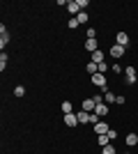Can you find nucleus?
Wrapping results in <instances>:
<instances>
[{
    "label": "nucleus",
    "instance_id": "obj_1",
    "mask_svg": "<svg viewBox=\"0 0 138 154\" xmlns=\"http://www.w3.org/2000/svg\"><path fill=\"white\" fill-rule=\"evenodd\" d=\"M92 83L97 85V88H99L101 92H104V94L108 92V85H106V76H104V74H99V71H97V74L92 76Z\"/></svg>",
    "mask_w": 138,
    "mask_h": 154
},
{
    "label": "nucleus",
    "instance_id": "obj_2",
    "mask_svg": "<svg viewBox=\"0 0 138 154\" xmlns=\"http://www.w3.org/2000/svg\"><path fill=\"white\" fill-rule=\"evenodd\" d=\"M94 108H97L94 97H90V99H83V103H81V110H85V113H94Z\"/></svg>",
    "mask_w": 138,
    "mask_h": 154
},
{
    "label": "nucleus",
    "instance_id": "obj_3",
    "mask_svg": "<svg viewBox=\"0 0 138 154\" xmlns=\"http://www.w3.org/2000/svg\"><path fill=\"white\" fill-rule=\"evenodd\" d=\"M111 131V127H108V122H104V120H99L97 124H94V134L97 136H104V134H108Z\"/></svg>",
    "mask_w": 138,
    "mask_h": 154
},
{
    "label": "nucleus",
    "instance_id": "obj_4",
    "mask_svg": "<svg viewBox=\"0 0 138 154\" xmlns=\"http://www.w3.org/2000/svg\"><path fill=\"white\" fill-rule=\"evenodd\" d=\"M9 44V32H7L5 26H0V48L5 51V46Z\"/></svg>",
    "mask_w": 138,
    "mask_h": 154
},
{
    "label": "nucleus",
    "instance_id": "obj_5",
    "mask_svg": "<svg viewBox=\"0 0 138 154\" xmlns=\"http://www.w3.org/2000/svg\"><path fill=\"white\" fill-rule=\"evenodd\" d=\"M124 78H127V83H129V85H133V83H136V69H133V67H127V69H124Z\"/></svg>",
    "mask_w": 138,
    "mask_h": 154
},
{
    "label": "nucleus",
    "instance_id": "obj_6",
    "mask_svg": "<svg viewBox=\"0 0 138 154\" xmlns=\"http://www.w3.org/2000/svg\"><path fill=\"white\" fill-rule=\"evenodd\" d=\"M67 9H69V14H74V16H78V14H81L78 0H69V2H67Z\"/></svg>",
    "mask_w": 138,
    "mask_h": 154
},
{
    "label": "nucleus",
    "instance_id": "obj_7",
    "mask_svg": "<svg viewBox=\"0 0 138 154\" xmlns=\"http://www.w3.org/2000/svg\"><path fill=\"white\" fill-rule=\"evenodd\" d=\"M124 51H127V48H124V46H120V44H113L111 46V55H113V58H122Z\"/></svg>",
    "mask_w": 138,
    "mask_h": 154
},
{
    "label": "nucleus",
    "instance_id": "obj_8",
    "mask_svg": "<svg viewBox=\"0 0 138 154\" xmlns=\"http://www.w3.org/2000/svg\"><path fill=\"white\" fill-rule=\"evenodd\" d=\"M94 115H99V117H106L108 115V103H97V108H94Z\"/></svg>",
    "mask_w": 138,
    "mask_h": 154
},
{
    "label": "nucleus",
    "instance_id": "obj_9",
    "mask_svg": "<svg viewBox=\"0 0 138 154\" xmlns=\"http://www.w3.org/2000/svg\"><path fill=\"white\" fill-rule=\"evenodd\" d=\"M115 44H120V46H129V35L127 32H118V37H115Z\"/></svg>",
    "mask_w": 138,
    "mask_h": 154
},
{
    "label": "nucleus",
    "instance_id": "obj_10",
    "mask_svg": "<svg viewBox=\"0 0 138 154\" xmlns=\"http://www.w3.org/2000/svg\"><path fill=\"white\" fill-rule=\"evenodd\" d=\"M65 124L74 129L76 124H78V115H76V113H69V115H65Z\"/></svg>",
    "mask_w": 138,
    "mask_h": 154
},
{
    "label": "nucleus",
    "instance_id": "obj_11",
    "mask_svg": "<svg viewBox=\"0 0 138 154\" xmlns=\"http://www.w3.org/2000/svg\"><path fill=\"white\" fill-rule=\"evenodd\" d=\"M85 48H87L90 53L99 51V46H97V39H87V42H85Z\"/></svg>",
    "mask_w": 138,
    "mask_h": 154
},
{
    "label": "nucleus",
    "instance_id": "obj_12",
    "mask_svg": "<svg viewBox=\"0 0 138 154\" xmlns=\"http://www.w3.org/2000/svg\"><path fill=\"white\" fill-rule=\"evenodd\" d=\"M90 115H92V113H85V110H78V124H85V122H90Z\"/></svg>",
    "mask_w": 138,
    "mask_h": 154
},
{
    "label": "nucleus",
    "instance_id": "obj_13",
    "mask_svg": "<svg viewBox=\"0 0 138 154\" xmlns=\"http://www.w3.org/2000/svg\"><path fill=\"white\" fill-rule=\"evenodd\" d=\"M92 62H94V64L104 62V51H94V53H92Z\"/></svg>",
    "mask_w": 138,
    "mask_h": 154
},
{
    "label": "nucleus",
    "instance_id": "obj_14",
    "mask_svg": "<svg viewBox=\"0 0 138 154\" xmlns=\"http://www.w3.org/2000/svg\"><path fill=\"white\" fill-rule=\"evenodd\" d=\"M97 143L101 145V147H106V145H111V138H108V134H104V136H97Z\"/></svg>",
    "mask_w": 138,
    "mask_h": 154
},
{
    "label": "nucleus",
    "instance_id": "obj_15",
    "mask_svg": "<svg viewBox=\"0 0 138 154\" xmlns=\"http://www.w3.org/2000/svg\"><path fill=\"white\" fill-rule=\"evenodd\" d=\"M60 108H62V113H65V115H69V113L74 110V103H72V101H62V106H60Z\"/></svg>",
    "mask_w": 138,
    "mask_h": 154
},
{
    "label": "nucleus",
    "instance_id": "obj_16",
    "mask_svg": "<svg viewBox=\"0 0 138 154\" xmlns=\"http://www.w3.org/2000/svg\"><path fill=\"white\" fill-rule=\"evenodd\" d=\"M127 145H129V147L138 145V136H136V134H129V136H127Z\"/></svg>",
    "mask_w": 138,
    "mask_h": 154
},
{
    "label": "nucleus",
    "instance_id": "obj_17",
    "mask_svg": "<svg viewBox=\"0 0 138 154\" xmlns=\"http://www.w3.org/2000/svg\"><path fill=\"white\" fill-rule=\"evenodd\" d=\"M115 99H118V97L113 94L111 90H108V92H106V94H104V103H115Z\"/></svg>",
    "mask_w": 138,
    "mask_h": 154
},
{
    "label": "nucleus",
    "instance_id": "obj_18",
    "mask_svg": "<svg viewBox=\"0 0 138 154\" xmlns=\"http://www.w3.org/2000/svg\"><path fill=\"white\" fill-rule=\"evenodd\" d=\"M5 67H7V53L2 51L0 53V71H5Z\"/></svg>",
    "mask_w": 138,
    "mask_h": 154
},
{
    "label": "nucleus",
    "instance_id": "obj_19",
    "mask_svg": "<svg viewBox=\"0 0 138 154\" xmlns=\"http://www.w3.org/2000/svg\"><path fill=\"white\" fill-rule=\"evenodd\" d=\"M85 69H87V74H92V76H94V74L99 71V67H97L94 62H87V67H85Z\"/></svg>",
    "mask_w": 138,
    "mask_h": 154
},
{
    "label": "nucleus",
    "instance_id": "obj_20",
    "mask_svg": "<svg viewBox=\"0 0 138 154\" xmlns=\"http://www.w3.org/2000/svg\"><path fill=\"white\" fill-rule=\"evenodd\" d=\"M26 94V88H23V85H16V88H14V97H23Z\"/></svg>",
    "mask_w": 138,
    "mask_h": 154
},
{
    "label": "nucleus",
    "instance_id": "obj_21",
    "mask_svg": "<svg viewBox=\"0 0 138 154\" xmlns=\"http://www.w3.org/2000/svg\"><path fill=\"white\" fill-rule=\"evenodd\" d=\"M76 19H78V23L83 26V23H87V19H90V16H87V12H81L78 16H76Z\"/></svg>",
    "mask_w": 138,
    "mask_h": 154
},
{
    "label": "nucleus",
    "instance_id": "obj_22",
    "mask_svg": "<svg viewBox=\"0 0 138 154\" xmlns=\"http://www.w3.org/2000/svg\"><path fill=\"white\" fill-rule=\"evenodd\" d=\"M101 154H115V147H113V145H106V147H101Z\"/></svg>",
    "mask_w": 138,
    "mask_h": 154
},
{
    "label": "nucleus",
    "instance_id": "obj_23",
    "mask_svg": "<svg viewBox=\"0 0 138 154\" xmlns=\"http://www.w3.org/2000/svg\"><path fill=\"white\" fill-rule=\"evenodd\" d=\"M87 39H97V30H94V28H87Z\"/></svg>",
    "mask_w": 138,
    "mask_h": 154
},
{
    "label": "nucleus",
    "instance_id": "obj_24",
    "mask_svg": "<svg viewBox=\"0 0 138 154\" xmlns=\"http://www.w3.org/2000/svg\"><path fill=\"white\" fill-rule=\"evenodd\" d=\"M67 26H69V28H78V19H76V16H74V19H69V23H67Z\"/></svg>",
    "mask_w": 138,
    "mask_h": 154
},
{
    "label": "nucleus",
    "instance_id": "obj_25",
    "mask_svg": "<svg viewBox=\"0 0 138 154\" xmlns=\"http://www.w3.org/2000/svg\"><path fill=\"white\" fill-rule=\"evenodd\" d=\"M97 67H99V74H104V71H106V69H108V64H106V62H99V64H97Z\"/></svg>",
    "mask_w": 138,
    "mask_h": 154
},
{
    "label": "nucleus",
    "instance_id": "obj_26",
    "mask_svg": "<svg viewBox=\"0 0 138 154\" xmlns=\"http://www.w3.org/2000/svg\"><path fill=\"white\" fill-rule=\"evenodd\" d=\"M108 138H111V140H115V138H118V131H115V129H111V131H108Z\"/></svg>",
    "mask_w": 138,
    "mask_h": 154
},
{
    "label": "nucleus",
    "instance_id": "obj_27",
    "mask_svg": "<svg viewBox=\"0 0 138 154\" xmlns=\"http://www.w3.org/2000/svg\"><path fill=\"white\" fill-rule=\"evenodd\" d=\"M111 69H113V71H115V74H122V71H124V69H122V67H120V64H113Z\"/></svg>",
    "mask_w": 138,
    "mask_h": 154
},
{
    "label": "nucleus",
    "instance_id": "obj_28",
    "mask_svg": "<svg viewBox=\"0 0 138 154\" xmlns=\"http://www.w3.org/2000/svg\"><path fill=\"white\" fill-rule=\"evenodd\" d=\"M124 101H127V97H122V94H120L118 99H115V103H118V106H122V103H124Z\"/></svg>",
    "mask_w": 138,
    "mask_h": 154
}]
</instances>
